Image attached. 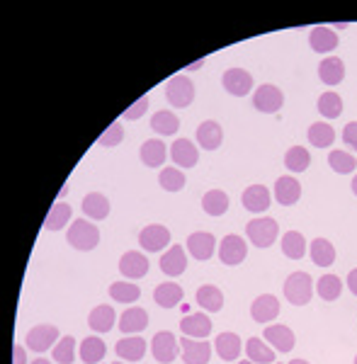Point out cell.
I'll list each match as a JSON object with an SVG mask.
<instances>
[{
  "label": "cell",
  "mask_w": 357,
  "mask_h": 364,
  "mask_svg": "<svg viewBox=\"0 0 357 364\" xmlns=\"http://www.w3.org/2000/svg\"><path fill=\"white\" fill-rule=\"evenodd\" d=\"M180 345H183L185 364H207L209 357H212V345L204 343V340L183 338V340H180Z\"/></svg>",
  "instance_id": "2e32d148"
},
{
  "label": "cell",
  "mask_w": 357,
  "mask_h": 364,
  "mask_svg": "<svg viewBox=\"0 0 357 364\" xmlns=\"http://www.w3.org/2000/svg\"><path fill=\"white\" fill-rule=\"evenodd\" d=\"M348 287H350V292H353L355 297H357V270H353L348 275Z\"/></svg>",
  "instance_id": "816d5d0a"
},
{
  "label": "cell",
  "mask_w": 357,
  "mask_h": 364,
  "mask_svg": "<svg viewBox=\"0 0 357 364\" xmlns=\"http://www.w3.org/2000/svg\"><path fill=\"white\" fill-rule=\"evenodd\" d=\"M146 326H149V314L144 309H139V306H132V309H127L119 316V331L124 335H136L146 331Z\"/></svg>",
  "instance_id": "ac0fdd59"
},
{
  "label": "cell",
  "mask_w": 357,
  "mask_h": 364,
  "mask_svg": "<svg viewBox=\"0 0 357 364\" xmlns=\"http://www.w3.org/2000/svg\"><path fill=\"white\" fill-rule=\"evenodd\" d=\"M243 348H246V355H248V360H251V362H255V364H275V350H270L260 338H248Z\"/></svg>",
  "instance_id": "d6a6232c"
},
{
  "label": "cell",
  "mask_w": 357,
  "mask_h": 364,
  "mask_svg": "<svg viewBox=\"0 0 357 364\" xmlns=\"http://www.w3.org/2000/svg\"><path fill=\"white\" fill-rule=\"evenodd\" d=\"M251 316L255 323H272L280 316V301L272 294H260L251 304Z\"/></svg>",
  "instance_id": "4fadbf2b"
},
{
  "label": "cell",
  "mask_w": 357,
  "mask_h": 364,
  "mask_svg": "<svg viewBox=\"0 0 357 364\" xmlns=\"http://www.w3.org/2000/svg\"><path fill=\"white\" fill-rule=\"evenodd\" d=\"M83 212L85 216H90L95 221L107 219L110 216V199L100 195V192H90V195L83 197Z\"/></svg>",
  "instance_id": "4316f807"
},
{
  "label": "cell",
  "mask_w": 357,
  "mask_h": 364,
  "mask_svg": "<svg viewBox=\"0 0 357 364\" xmlns=\"http://www.w3.org/2000/svg\"><path fill=\"white\" fill-rule=\"evenodd\" d=\"M115 309L112 306H95L93 311H90L88 316V326L93 328L95 333H110L112 328H115Z\"/></svg>",
  "instance_id": "484cf974"
},
{
  "label": "cell",
  "mask_w": 357,
  "mask_h": 364,
  "mask_svg": "<svg viewBox=\"0 0 357 364\" xmlns=\"http://www.w3.org/2000/svg\"><path fill=\"white\" fill-rule=\"evenodd\" d=\"M316 289H319V297L323 301H336L343 294V282H340L338 275H323Z\"/></svg>",
  "instance_id": "7bdbcfd3"
},
{
  "label": "cell",
  "mask_w": 357,
  "mask_h": 364,
  "mask_svg": "<svg viewBox=\"0 0 357 364\" xmlns=\"http://www.w3.org/2000/svg\"><path fill=\"white\" fill-rule=\"evenodd\" d=\"M151 129L161 136H173L180 129V119H178V115H173V112L161 110L151 117Z\"/></svg>",
  "instance_id": "d590c367"
},
{
  "label": "cell",
  "mask_w": 357,
  "mask_h": 364,
  "mask_svg": "<svg viewBox=\"0 0 357 364\" xmlns=\"http://www.w3.org/2000/svg\"><path fill=\"white\" fill-rule=\"evenodd\" d=\"M158 182H161V187L163 190H168V192H180L185 187V173L183 170H178V168H163L161 170V175H158Z\"/></svg>",
  "instance_id": "ee69618b"
},
{
  "label": "cell",
  "mask_w": 357,
  "mask_h": 364,
  "mask_svg": "<svg viewBox=\"0 0 357 364\" xmlns=\"http://www.w3.org/2000/svg\"><path fill=\"white\" fill-rule=\"evenodd\" d=\"M119 272H122L127 280H141V277L149 275V260L144 258V253L139 250H129L119 258Z\"/></svg>",
  "instance_id": "9c48e42d"
},
{
  "label": "cell",
  "mask_w": 357,
  "mask_h": 364,
  "mask_svg": "<svg viewBox=\"0 0 357 364\" xmlns=\"http://www.w3.org/2000/svg\"><path fill=\"white\" fill-rule=\"evenodd\" d=\"M221 141H224V129H221V124L209 119V122H202L200 127H197V144H200L204 151H217Z\"/></svg>",
  "instance_id": "44dd1931"
},
{
  "label": "cell",
  "mask_w": 357,
  "mask_h": 364,
  "mask_svg": "<svg viewBox=\"0 0 357 364\" xmlns=\"http://www.w3.org/2000/svg\"><path fill=\"white\" fill-rule=\"evenodd\" d=\"M204 66V59L202 61H197V64H192L190 68H187V71H195V68H202Z\"/></svg>",
  "instance_id": "db71d44e"
},
{
  "label": "cell",
  "mask_w": 357,
  "mask_h": 364,
  "mask_svg": "<svg viewBox=\"0 0 357 364\" xmlns=\"http://www.w3.org/2000/svg\"><path fill=\"white\" fill-rule=\"evenodd\" d=\"M355 364H357V357H355Z\"/></svg>",
  "instance_id": "94428289"
},
{
  "label": "cell",
  "mask_w": 357,
  "mask_h": 364,
  "mask_svg": "<svg viewBox=\"0 0 357 364\" xmlns=\"http://www.w3.org/2000/svg\"><path fill=\"white\" fill-rule=\"evenodd\" d=\"M71 212H73V209L68 207V204L56 202L54 207H51V212L47 214L44 229H47V231H61V229H66V224L71 221Z\"/></svg>",
  "instance_id": "f35d334b"
},
{
  "label": "cell",
  "mask_w": 357,
  "mask_h": 364,
  "mask_svg": "<svg viewBox=\"0 0 357 364\" xmlns=\"http://www.w3.org/2000/svg\"><path fill=\"white\" fill-rule=\"evenodd\" d=\"M202 209L209 216H224L229 212V195L221 190H209L207 195L202 197Z\"/></svg>",
  "instance_id": "836d02e7"
},
{
  "label": "cell",
  "mask_w": 357,
  "mask_h": 364,
  "mask_svg": "<svg viewBox=\"0 0 357 364\" xmlns=\"http://www.w3.org/2000/svg\"><path fill=\"white\" fill-rule=\"evenodd\" d=\"M306 134H309L311 146H316V149H328V146L336 141V132H333V127H331V124H326V122L311 124Z\"/></svg>",
  "instance_id": "74e56055"
},
{
  "label": "cell",
  "mask_w": 357,
  "mask_h": 364,
  "mask_svg": "<svg viewBox=\"0 0 357 364\" xmlns=\"http://www.w3.org/2000/svg\"><path fill=\"white\" fill-rule=\"evenodd\" d=\"M170 243V231L161 224H151L139 233V246L149 253H158Z\"/></svg>",
  "instance_id": "7c38bea8"
},
{
  "label": "cell",
  "mask_w": 357,
  "mask_h": 364,
  "mask_svg": "<svg viewBox=\"0 0 357 364\" xmlns=\"http://www.w3.org/2000/svg\"><path fill=\"white\" fill-rule=\"evenodd\" d=\"M302 197V185H299L297 178L292 175H282L275 182V199L282 204V207H294Z\"/></svg>",
  "instance_id": "5bb4252c"
},
{
  "label": "cell",
  "mask_w": 357,
  "mask_h": 364,
  "mask_svg": "<svg viewBox=\"0 0 357 364\" xmlns=\"http://www.w3.org/2000/svg\"><path fill=\"white\" fill-rule=\"evenodd\" d=\"M115 364H124V362H115Z\"/></svg>",
  "instance_id": "91938a15"
},
{
  "label": "cell",
  "mask_w": 357,
  "mask_h": 364,
  "mask_svg": "<svg viewBox=\"0 0 357 364\" xmlns=\"http://www.w3.org/2000/svg\"><path fill=\"white\" fill-rule=\"evenodd\" d=\"M180 331H183L185 338H195V340H204L209 333H212V321H209L207 314H187L183 321H180Z\"/></svg>",
  "instance_id": "9a60e30c"
},
{
  "label": "cell",
  "mask_w": 357,
  "mask_h": 364,
  "mask_svg": "<svg viewBox=\"0 0 357 364\" xmlns=\"http://www.w3.org/2000/svg\"><path fill=\"white\" fill-rule=\"evenodd\" d=\"M187 250H190L192 258L200 260V263L202 260H209L214 255V250H217V238H214V233L197 231L187 238Z\"/></svg>",
  "instance_id": "8fae6325"
},
{
  "label": "cell",
  "mask_w": 357,
  "mask_h": 364,
  "mask_svg": "<svg viewBox=\"0 0 357 364\" xmlns=\"http://www.w3.org/2000/svg\"><path fill=\"white\" fill-rule=\"evenodd\" d=\"M309 253H311L314 265H319V267H331L333 263H336V248H333V243L326 241V238H316V241H311Z\"/></svg>",
  "instance_id": "4dcf8cb0"
},
{
  "label": "cell",
  "mask_w": 357,
  "mask_h": 364,
  "mask_svg": "<svg viewBox=\"0 0 357 364\" xmlns=\"http://www.w3.org/2000/svg\"><path fill=\"white\" fill-rule=\"evenodd\" d=\"M166 98L173 107L183 110V107H190L192 100H195V83L187 76H173L166 83Z\"/></svg>",
  "instance_id": "277c9868"
},
{
  "label": "cell",
  "mask_w": 357,
  "mask_h": 364,
  "mask_svg": "<svg viewBox=\"0 0 357 364\" xmlns=\"http://www.w3.org/2000/svg\"><path fill=\"white\" fill-rule=\"evenodd\" d=\"M124 139V132H122V124L119 122H112L110 127H107V132L100 136L98 144L100 146H107V149H112V146H119Z\"/></svg>",
  "instance_id": "7dc6e473"
},
{
  "label": "cell",
  "mask_w": 357,
  "mask_h": 364,
  "mask_svg": "<svg viewBox=\"0 0 357 364\" xmlns=\"http://www.w3.org/2000/svg\"><path fill=\"white\" fill-rule=\"evenodd\" d=\"M246 255H248V246H246V241H243L241 236L229 233L226 238H221L219 258H221V263H224V265H229V267L241 265L243 260H246Z\"/></svg>",
  "instance_id": "52a82bcc"
},
{
  "label": "cell",
  "mask_w": 357,
  "mask_h": 364,
  "mask_svg": "<svg viewBox=\"0 0 357 364\" xmlns=\"http://www.w3.org/2000/svg\"><path fill=\"white\" fill-rule=\"evenodd\" d=\"M285 105V93H282L277 85H260L253 93V107L258 112L272 115V112H280V107Z\"/></svg>",
  "instance_id": "8992f818"
},
{
  "label": "cell",
  "mask_w": 357,
  "mask_h": 364,
  "mask_svg": "<svg viewBox=\"0 0 357 364\" xmlns=\"http://www.w3.org/2000/svg\"><path fill=\"white\" fill-rule=\"evenodd\" d=\"M117 357L124 362H141L146 355V340L139 338V335H129V338H122L117 343Z\"/></svg>",
  "instance_id": "ffe728a7"
},
{
  "label": "cell",
  "mask_w": 357,
  "mask_h": 364,
  "mask_svg": "<svg viewBox=\"0 0 357 364\" xmlns=\"http://www.w3.org/2000/svg\"><path fill=\"white\" fill-rule=\"evenodd\" d=\"M110 297L117 304H134L141 297V289L132 282H112L110 284Z\"/></svg>",
  "instance_id": "ab89813d"
},
{
  "label": "cell",
  "mask_w": 357,
  "mask_h": 364,
  "mask_svg": "<svg viewBox=\"0 0 357 364\" xmlns=\"http://www.w3.org/2000/svg\"><path fill=\"white\" fill-rule=\"evenodd\" d=\"M289 364H309V362H306V360H292Z\"/></svg>",
  "instance_id": "6f0895ef"
},
{
  "label": "cell",
  "mask_w": 357,
  "mask_h": 364,
  "mask_svg": "<svg viewBox=\"0 0 357 364\" xmlns=\"http://www.w3.org/2000/svg\"><path fill=\"white\" fill-rule=\"evenodd\" d=\"M353 192H355V197H357V175L353 178Z\"/></svg>",
  "instance_id": "9f6ffc18"
},
{
  "label": "cell",
  "mask_w": 357,
  "mask_h": 364,
  "mask_svg": "<svg viewBox=\"0 0 357 364\" xmlns=\"http://www.w3.org/2000/svg\"><path fill=\"white\" fill-rule=\"evenodd\" d=\"M236 364H255V362H251V360H241V362H236Z\"/></svg>",
  "instance_id": "680465c9"
},
{
  "label": "cell",
  "mask_w": 357,
  "mask_h": 364,
  "mask_svg": "<svg viewBox=\"0 0 357 364\" xmlns=\"http://www.w3.org/2000/svg\"><path fill=\"white\" fill-rule=\"evenodd\" d=\"M282 253L289 260H302L306 255V238L299 231H287L282 236Z\"/></svg>",
  "instance_id": "e575fe53"
},
{
  "label": "cell",
  "mask_w": 357,
  "mask_h": 364,
  "mask_svg": "<svg viewBox=\"0 0 357 364\" xmlns=\"http://www.w3.org/2000/svg\"><path fill=\"white\" fill-rule=\"evenodd\" d=\"M319 112L326 119H336L343 115V100L338 93H323L319 98Z\"/></svg>",
  "instance_id": "bcb514c9"
},
{
  "label": "cell",
  "mask_w": 357,
  "mask_h": 364,
  "mask_svg": "<svg viewBox=\"0 0 357 364\" xmlns=\"http://www.w3.org/2000/svg\"><path fill=\"white\" fill-rule=\"evenodd\" d=\"M66 238L76 250H93V248H98V243H100V231H98V226H93L90 221L76 219L71 224V229H68Z\"/></svg>",
  "instance_id": "7a4b0ae2"
},
{
  "label": "cell",
  "mask_w": 357,
  "mask_h": 364,
  "mask_svg": "<svg viewBox=\"0 0 357 364\" xmlns=\"http://www.w3.org/2000/svg\"><path fill=\"white\" fill-rule=\"evenodd\" d=\"M151 352H153V357H156V362L170 364V362L178 360L180 343H178V338H175V335L170 333V331H161V333L153 335V340H151Z\"/></svg>",
  "instance_id": "5b68a950"
},
{
  "label": "cell",
  "mask_w": 357,
  "mask_h": 364,
  "mask_svg": "<svg viewBox=\"0 0 357 364\" xmlns=\"http://www.w3.org/2000/svg\"><path fill=\"white\" fill-rule=\"evenodd\" d=\"M161 270L166 272V275H170V277H180V275H183V272L187 270V255H185L183 246H173V248H168L166 253H163Z\"/></svg>",
  "instance_id": "603a6c76"
},
{
  "label": "cell",
  "mask_w": 357,
  "mask_h": 364,
  "mask_svg": "<svg viewBox=\"0 0 357 364\" xmlns=\"http://www.w3.org/2000/svg\"><path fill=\"white\" fill-rule=\"evenodd\" d=\"M153 301H156L161 309H173L183 301V287H178L175 282H163L153 292Z\"/></svg>",
  "instance_id": "d4e9b609"
},
{
  "label": "cell",
  "mask_w": 357,
  "mask_h": 364,
  "mask_svg": "<svg viewBox=\"0 0 357 364\" xmlns=\"http://www.w3.org/2000/svg\"><path fill=\"white\" fill-rule=\"evenodd\" d=\"M13 364H27V360H25V348H22V345H15V350H13Z\"/></svg>",
  "instance_id": "f907efd6"
},
{
  "label": "cell",
  "mask_w": 357,
  "mask_h": 364,
  "mask_svg": "<svg viewBox=\"0 0 357 364\" xmlns=\"http://www.w3.org/2000/svg\"><path fill=\"white\" fill-rule=\"evenodd\" d=\"M241 202H243V207H246L248 212L260 214V212H265V209H270L272 197H270V192H268V187H265V185H251L246 192H243Z\"/></svg>",
  "instance_id": "d6986e66"
},
{
  "label": "cell",
  "mask_w": 357,
  "mask_h": 364,
  "mask_svg": "<svg viewBox=\"0 0 357 364\" xmlns=\"http://www.w3.org/2000/svg\"><path fill=\"white\" fill-rule=\"evenodd\" d=\"M285 166L289 173H304V170L311 166V153L306 151L304 146H292L285 156Z\"/></svg>",
  "instance_id": "60d3db41"
},
{
  "label": "cell",
  "mask_w": 357,
  "mask_h": 364,
  "mask_svg": "<svg viewBox=\"0 0 357 364\" xmlns=\"http://www.w3.org/2000/svg\"><path fill=\"white\" fill-rule=\"evenodd\" d=\"M309 44L314 51H319V54H328V51H333L338 47V34L331 30V27H314L309 34Z\"/></svg>",
  "instance_id": "83f0119b"
},
{
  "label": "cell",
  "mask_w": 357,
  "mask_h": 364,
  "mask_svg": "<svg viewBox=\"0 0 357 364\" xmlns=\"http://www.w3.org/2000/svg\"><path fill=\"white\" fill-rule=\"evenodd\" d=\"M59 343V328L51 326V323H42V326H34L27 333V348L32 352H47L51 345Z\"/></svg>",
  "instance_id": "ba28073f"
},
{
  "label": "cell",
  "mask_w": 357,
  "mask_h": 364,
  "mask_svg": "<svg viewBox=\"0 0 357 364\" xmlns=\"http://www.w3.org/2000/svg\"><path fill=\"white\" fill-rule=\"evenodd\" d=\"M328 166L340 175H350L357 168V158L348 151H331L328 153Z\"/></svg>",
  "instance_id": "b9f144b4"
},
{
  "label": "cell",
  "mask_w": 357,
  "mask_h": 364,
  "mask_svg": "<svg viewBox=\"0 0 357 364\" xmlns=\"http://www.w3.org/2000/svg\"><path fill=\"white\" fill-rule=\"evenodd\" d=\"M197 304H200L204 311L217 314V311L224 309V294H221V289L214 287V284H204V287L197 289Z\"/></svg>",
  "instance_id": "1f68e13d"
},
{
  "label": "cell",
  "mask_w": 357,
  "mask_h": 364,
  "mask_svg": "<svg viewBox=\"0 0 357 364\" xmlns=\"http://www.w3.org/2000/svg\"><path fill=\"white\" fill-rule=\"evenodd\" d=\"M263 338H265V343L275 345V350H280V352H292L294 350V331L287 326H282V323L280 326L265 328Z\"/></svg>",
  "instance_id": "7402d4cb"
},
{
  "label": "cell",
  "mask_w": 357,
  "mask_h": 364,
  "mask_svg": "<svg viewBox=\"0 0 357 364\" xmlns=\"http://www.w3.org/2000/svg\"><path fill=\"white\" fill-rule=\"evenodd\" d=\"M166 156H168V149L161 139H149V141H144V146H141V161H144V166H149V168H161L163 161H166Z\"/></svg>",
  "instance_id": "f1b7e54d"
},
{
  "label": "cell",
  "mask_w": 357,
  "mask_h": 364,
  "mask_svg": "<svg viewBox=\"0 0 357 364\" xmlns=\"http://www.w3.org/2000/svg\"><path fill=\"white\" fill-rule=\"evenodd\" d=\"M66 195H68V182H66L64 187H61V192H59V202H61V199H64Z\"/></svg>",
  "instance_id": "f5cc1de1"
},
{
  "label": "cell",
  "mask_w": 357,
  "mask_h": 364,
  "mask_svg": "<svg viewBox=\"0 0 357 364\" xmlns=\"http://www.w3.org/2000/svg\"><path fill=\"white\" fill-rule=\"evenodd\" d=\"M343 144L348 146V149L357 151V122L345 124V129H343Z\"/></svg>",
  "instance_id": "681fc988"
},
{
  "label": "cell",
  "mask_w": 357,
  "mask_h": 364,
  "mask_svg": "<svg viewBox=\"0 0 357 364\" xmlns=\"http://www.w3.org/2000/svg\"><path fill=\"white\" fill-rule=\"evenodd\" d=\"M319 78H321V83H326V85L343 83V78H345V64L338 59V56H328V59H323L321 66H319Z\"/></svg>",
  "instance_id": "f546056e"
},
{
  "label": "cell",
  "mask_w": 357,
  "mask_h": 364,
  "mask_svg": "<svg viewBox=\"0 0 357 364\" xmlns=\"http://www.w3.org/2000/svg\"><path fill=\"white\" fill-rule=\"evenodd\" d=\"M107 355V348L105 343L98 338V335H93V338H85L81 343V360L85 364H100L102 360H105Z\"/></svg>",
  "instance_id": "8d00e7d4"
},
{
  "label": "cell",
  "mask_w": 357,
  "mask_h": 364,
  "mask_svg": "<svg viewBox=\"0 0 357 364\" xmlns=\"http://www.w3.org/2000/svg\"><path fill=\"white\" fill-rule=\"evenodd\" d=\"M30 364H51L49 360H44V357H39V360H34V362H30Z\"/></svg>",
  "instance_id": "11a10c76"
},
{
  "label": "cell",
  "mask_w": 357,
  "mask_h": 364,
  "mask_svg": "<svg viewBox=\"0 0 357 364\" xmlns=\"http://www.w3.org/2000/svg\"><path fill=\"white\" fill-rule=\"evenodd\" d=\"M221 83H224L226 93L236 95V98H243V95H248L253 90V76L248 71H243V68H229L224 73V78H221Z\"/></svg>",
  "instance_id": "30bf717a"
},
{
  "label": "cell",
  "mask_w": 357,
  "mask_h": 364,
  "mask_svg": "<svg viewBox=\"0 0 357 364\" xmlns=\"http://www.w3.org/2000/svg\"><path fill=\"white\" fill-rule=\"evenodd\" d=\"M149 110V98H139L134 102L132 107H127V112H124V119H129V122H134V119H139V117H144V112Z\"/></svg>",
  "instance_id": "c3c4849f"
},
{
  "label": "cell",
  "mask_w": 357,
  "mask_h": 364,
  "mask_svg": "<svg viewBox=\"0 0 357 364\" xmlns=\"http://www.w3.org/2000/svg\"><path fill=\"white\" fill-rule=\"evenodd\" d=\"M54 362L56 364H73L76 360V340L71 338V335H66V338H61L59 343L54 345Z\"/></svg>",
  "instance_id": "f6af8a7d"
},
{
  "label": "cell",
  "mask_w": 357,
  "mask_h": 364,
  "mask_svg": "<svg viewBox=\"0 0 357 364\" xmlns=\"http://www.w3.org/2000/svg\"><path fill=\"white\" fill-rule=\"evenodd\" d=\"M214 348H217V355L224 362H236L238 355H241V338L236 333H221L214 340Z\"/></svg>",
  "instance_id": "cb8c5ba5"
},
{
  "label": "cell",
  "mask_w": 357,
  "mask_h": 364,
  "mask_svg": "<svg viewBox=\"0 0 357 364\" xmlns=\"http://www.w3.org/2000/svg\"><path fill=\"white\" fill-rule=\"evenodd\" d=\"M170 158L175 161V166L195 168L197 161H200V151H197V146L190 139H178L170 146Z\"/></svg>",
  "instance_id": "e0dca14e"
},
{
  "label": "cell",
  "mask_w": 357,
  "mask_h": 364,
  "mask_svg": "<svg viewBox=\"0 0 357 364\" xmlns=\"http://www.w3.org/2000/svg\"><path fill=\"white\" fill-rule=\"evenodd\" d=\"M314 297V280L309 272H294L285 282V299L292 306H306Z\"/></svg>",
  "instance_id": "6da1fadb"
},
{
  "label": "cell",
  "mask_w": 357,
  "mask_h": 364,
  "mask_svg": "<svg viewBox=\"0 0 357 364\" xmlns=\"http://www.w3.org/2000/svg\"><path fill=\"white\" fill-rule=\"evenodd\" d=\"M277 221L270 219V216H263V219H253L246 224V236L251 238V243L255 248H270L272 243L277 241Z\"/></svg>",
  "instance_id": "3957f363"
}]
</instances>
